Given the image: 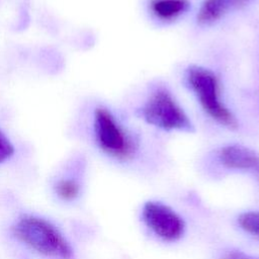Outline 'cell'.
<instances>
[{"label": "cell", "mask_w": 259, "mask_h": 259, "mask_svg": "<svg viewBox=\"0 0 259 259\" xmlns=\"http://www.w3.org/2000/svg\"><path fill=\"white\" fill-rule=\"evenodd\" d=\"M185 78L203 110L213 120L229 130L237 128L238 121L222 101L219 80L212 71L201 66L191 65L185 72Z\"/></svg>", "instance_id": "obj_1"}, {"label": "cell", "mask_w": 259, "mask_h": 259, "mask_svg": "<svg viewBox=\"0 0 259 259\" xmlns=\"http://www.w3.org/2000/svg\"><path fill=\"white\" fill-rule=\"evenodd\" d=\"M14 235L42 255L63 259L72 256V248L66 239L44 219L31 215L21 218L14 227Z\"/></svg>", "instance_id": "obj_2"}, {"label": "cell", "mask_w": 259, "mask_h": 259, "mask_svg": "<svg viewBox=\"0 0 259 259\" xmlns=\"http://www.w3.org/2000/svg\"><path fill=\"white\" fill-rule=\"evenodd\" d=\"M141 115L149 124L166 131L191 132L193 130L184 110L165 88H159L151 94L141 109Z\"/></svg>", "instance_id": "obj_3"}, {"label": "cell", "mask_w": 259, "mask_h": 259, "mask_svg": "<svg viewBox=\"0 0 259 259\" xmlns=\"http://www.w3.org/2000/svg\"><path fill=\"white\" fill-rule=\"evenodd\" d=\"M94 131L103 152L118 160L132 158L136 151L135 142L115 120L109 110L98 107L94 113Z\"/></svg>", "instance_id": "obj_4"}, {"label": "cell", "mask_w": 259, "mask_h": 259, "mask_svg": "<svg viewBox=\"0 0 259 259\" xmlns=\"http://www.w3.org/2000/svg\"><path fill=\"white\" fill-rule=\"evenodd\" d=\"M143 219L146 225L165 241L178 240L184 232V222L169 206L148 201L143 207Z\"/></svg>", "instance_id": "obj_5"}, {"label": "cell", "mask_w": 259, "mask_h": 259, "mask_svg": "<svg viewBox=\"0 0 259 259\" xmlns=\"http://www.w3.org/2000/svg\"><path fill=\"white\" fill-rule=\"evenodd\" d=\"M219 159L225 167L230 169L257 170L259 168V156L241 145H229L222 148Z\"/></svg>", "instance_id": "obj_6"}, {"label": "cell", "mask_w": 259, "mask_h": 259, "mask_svg": "<svg viewBox=\"0 0 259 259\" xmlns=\"http://www.w3.org/2000/svg\"><path fill=\"white\" fill-rule=\"evenodd\" d=\"M251 0H204L201 4L196 20L200 25L211 24L221 19L232 9L240 8Z\"/></svg>", "instance_id": "obj_7"}, {"label": "cell", "mask_w": 259, "mask_h": 259, "mask_svg": "<svg viewBox=\"0 0 259 259\" xmlns=\"http://www.w3.org/2000/svg\"><path fill=\"white\" fill-rule=\"evenodd\" d=\"M152 12L160 19L170 20L178 17L189 7L187 0H152Z\"/></svg>", "instance_id": "obj_8"}, {"label": "cell", "mask_w": 259, "mask_h": 259, "mask_svg": "<svg viewBox=\"0 0 259 259\" xmlns=\"http://www.w3.org/2000/svg\"><path fill=\"white\" fill-rule=\"evenodd\" d=\"M241 228L249 234L259 237V211H247L238 218Z\"/></svg>", "instance_id": "obj_9"}, {"label": "cell", "mask_w": 259, "mask_h": 259, "mask_svg": "<svg viewBox=\"0 0 259 259\" xmlns=\"http://www.w3.org/2000/svg\"><path fill=\"white\" fill-rule=\"evenodd\" d=\"M57 193L60 197L66 200L74 199L79 193V186L78 184L70 179H63L60 180L56 185Z\"/></svg>", "instance_id": "obj_10"}, {"label": "cell", "mask_w": 259, "mask_h": 259, "mask_svg": "<svg viewBox=\"0 0 259 259\" xmlns=\"http://www.w3.org/2000/svg\"><path fill=\"white\" fill-rule=\"evenodd\" d=\"M14 153V148L8 138L0 130V163L7 160Z\"/></svg>", "instance_id": "obj_11"}, {"label": "cell", "mask_w": 259, "mask_h": 259, "mask_svg": "<svg viewBox=\"0 0 259 259\" xmlns=\"http://www.w3.org/2000/svg\"><path fill=\"white\" fill-rule=\"evenodd\" d=\"M222 259H255L254 257H251L241 251H230L227 252Z\"/></svg>", "instance_id": "obj_12"}, {"label": "cell", "mask_w": 259, "mask_h": 259, "mask_svg": "<svg viewBox=\"0 0 259 259\" xmlns=\"http://www.w3.org/2000/svg\"><path fill=\"white\" fill-rule=\"evenodd\" d=\"M256 171H257V172H259V168H258V169H257V170H256Z\"/></svg>", "instance_id": "obj_13"}]
</instances>
